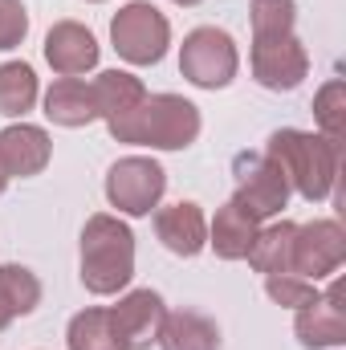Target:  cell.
<instances>
[{
    "mask_svg": "<svg viewBox=\"0 0 346 350\" xmlns=\"http://www.w3.org/2000/svg\"><path fill=\"white\" fill-rule=\"evenodd\" d=\"M265 155L281 167L289 191L302 196L306 204H322L334 196L338 175H343V147L322 139L318 131L281 126L265 139Z\"/></svg>",
    "mask_w": 346,
    "mask_h": 350,
    "instance_id": "obj_1",
    "label": "cell"
},
{
    "mask_svg": "<svg viewBox=\"0 0 346 350\" xmlns=\"http://www.w3.org/2000/svg\"><path fill=\"white\" fill-rule=\"evenodd\" d=\"M78 277L94 297H118L135 281V232L114 212H94L82 224Z\"/></svg>",
    "mask_w": 346,
    "mask_h": 350,
    "instance_id": "obj_2",
    "label": "cell"
},
{
    "mask_svg": "<svg viewBox=\"0 0 346 350\" xmlns=\"http://www.w3.org/2000/svg\"><path fill=\"white\" fill-rule=\"evenodd\" d=\"M114 143L127 147H147V151H187L200 131V106L187 102L183 94H147L131 114H122L118 122L106 126Z\"/></svg>",
    "mask_w": 346,
    "mask_h": 350,
    "instance_id": "obj_3",
    "label": "cell"
},
{
    "mask_svg": "<svg viewBox=\"0 0 346 350\" xmlns=\"http://www.w3.org/2000/svg\"><path fill=\"white\" fill-rule=\"evenodd\" d=\"M110 45L127 66H159L172 49V21L151 0H127L110 16Z\"/></svg>",
    "mask_w": 346,
    "mask_h": 350,
    "instance_id": "obj_4",
    "label": "cell"
},
{
    "mask_svg": "<svg viewBox=\"0 0 346 350\" xmlns=\"http://www.w3.org/2000/svg\"><path fill=\"white\" fill-rule=\"evenodd\" d=\"M179 74L196 90H224L241 74V49L232 33L216 25H200L179 45Z\"/></svg>",
    "mask_w": 346,
    "mask_h": 350,
    "instance_id": "obj_5",
    "label": "cell"
},
{
    "mask_svg": "<svg viewBox=\"0 0 346 350\" xmlns=\"http://www.w3.org/2000/svg\"><path fill=\"white\" fill-rule=\"evenodd\" d=\"M168 172L155 155H122L106 172V204L114 216H151L163 204Z\"/></svg>",
    "mask_w": 346,
    "mask_h": 350,
    "instance_id": "obj_6",
    "label": "cell"
},
{
    "mask_svg": "<svg viewBox=\"0 0 346 350\" xmlns=\"http://www.w3.org/2000/svg\"><path fill=\"white\" fill-rule=\"evenodd\" d=\"M232 175H237V187H232V200L257 220H277L285 208H289V183H285V175L281 167L257 151V155H237V163H232Z\"/></svg>",
    "mask_w": 346,
    "mask_h": 350,
    "instance_id": "obj_7",
    "label": "cell"
},
{
    "mask_svg": "<svg viewBox=\"0 0 346 350\" xmlns=\"http://www.w3.org/2000/svg\"><path fill=\"white\" fill-rule=\"evenodd\" d=\"M249 70L261 90L273 94H289L310 78V49L297 33H281V37H253L249 49Z\"/></svg>",
    "mask_w": 346,
    "mask_h": 350,
    "instance_id": "obj_8",
    "label": "cell"
},
{
    "mask_svg": "<svg viewBox=\"0 0 346 350\" xmlns=\"http://www.w3.org/2000/svg\"><path fill=\"white\" fill-rule=\"evenodd\" d=\"M346 265V232L334 216H318L310 224H297L293 232V273L306 281H330Z\"/></svg>",
    "mask_w": 346,
    "mask_h": 350,
    "instance_id": "obj_9",
    "label": "cell"
},
{
    "mask_svg": "<svg viewBox=\"0 0 346 350\" xmlns=\"http://www.w3.org/2000/svg\"><path fill=\"white\" fill-rule=\"evenodd\" d=\"M293 334L306 350H338L346 347V306L343 277L334 273L330 285L302 310H293Z\"/></svg>",
    "mask_w": 346,
    "mask_h": 350,
    "instance_id": "obj_10",
    "label": "cell"
},
{
    "mask_svg": "<svg viewBox=\"0 0 346 350\" xmlns=\"http://www.w3.org/2000/svg\"><path fill=\"white\" fill-rule=\"evenodd\" d=\"M110 310V326H114V338L122 350H151V342L159 338V326H163V297L155 289H122Z\"/></svg>",
    "mask_w": 346,
    "mask_h": 350,
    "instance_id": "obj_11",
    "label": "cell"
},
{
    "mask_svg": "<svg viewBox=\"0 0 346 350\" xmlns=\"http://www.w3.org/2000/svg\"><path fill=\"white\" fill-rule=\"evenodd\" d=\"M102 45L82 21H57L45 33V62L57 78H86L90 70H98Z\"/></svg>",
    "mask_w": 346,
    "mask_h": 350,
    "instance_id": "obj_12",
    "label": "cell"
},
{
    "mask_svg": "<svg viewBox=\"0 0 346 350\" xmlns=\"http://www.w3.org/2000/svg\"><path fill=\"white\" fill-rule=\"evenodd\" d=\"M155 237L163 241V249L191 261L208 249V216L196 200H175V204H159L155 212Z\"/></svg>",
    "mask_w": 346,
    "mask_h": 350,
    "instance_id": "obj_13",
    "label": "cell"
},
{
    "mask_svg": "<svg viewBox=\"0 0 346 350\" xmlns=\"http://www.w3.org/2000/svg\"><path fill=\"white\" fill-rule=\"evenodd\" d=\"M49 159H53V139L45 126L21 118L0 131V163L8 179H33L49 167Z\"/></svg>",
    "mask_w": 346,
    "mask_h": 350,
    "instance_id": "obj_14",
    "label": "cell"
},
{
    "mask_svg": "<svg viewBox=\"0 0 346 350\" xmlns=\"http://www.w3.org/2000/svg\"><path fill=\"white\" fill-rule=\"evenodd\" d=\"M41 114L53 122V126H66V131H78L98 122V106H94V90L86 78H53V86L41 94Z\"/></svg>",
    "mask_w": 346,
    "mask_h": 350,
    "instance_id": "obj_15",
    "label": "cell"
},
{
    "mask_svg": "<svg viewBox=\"0 0 346 350\" xmlns=\"http://www.w3.org/2000/svg\"><path fill=\"white\" fill-rule=\"evenodd\" d=\"M257 220L237 204V200H224L216 208V216L208 220V249L220 257V261H245L249 249H253V237H257Z\"/></svg>",
    "mask_w": 346,
    "mask_h": 350,
    "instance_id": "obj_16",
    "label": "cell"
},
{
    "mask_svg": "<svg viewBox=\"0 0 346 350\" xmlns=\"http://www.w3.org/2000/svg\"><path fill=\"white\" fill-rule=\"evenodd\" d=\"M159 350H220V326L200 310H168L159 326Z\"/></svg>",
    "mask_w": 346,
    "mask_h": 350,
    "instance_id": "obj_17",
    "label": "cell"
},
{
    "mask_svg": "<svg viewBox=\"0 0 346 350\" xmlns=\"http://www.w3.org/2000/svg\"><path fill=\"white\" fill-rule=\"evenodd\" d=\"M293 232L297 224L277 216V220H265L253 237V249L245 261L257 269L261 277H273V273H293Z\"/></svg>",
    "mask_w": 346,
    "mask_h": 350,
    "instance_id": "obj_18",
    "label": "cell"
},
{
    "mask_svg": "<svg viewBox=\"0 0 346 350\" xmlns=\"http://www.w3.org/2000/svg\"><path fill=\"white\" fill-rule=\"evenodd\" d=\"M94 106H98V118L110 126V122H118L122 114H131L143 98H147V86H143V78H135L131 70H102L94 82Z\"/></svg>",
    "mask_w": 346,
    "mask_h": 350,
    "instance_id": "obj_19",
    "label": "cell"
},
{
    "mask_svg": "<svg viewBox=\"0 0 346 350\" xmlns=\"http://www.w3.org/2000/svg\"><path fill=\"white\" fill-rule=\"evenodd\" d=\"M41 306V277L29 265H0V330H8L16 318H29Z\"/></svg>",
    "mask_w": 346,
    "mask_h": 350,
    "instance_id": "obj_20",
    "label": "cell"
},
{
    "mask_svg": "<svg viewBox=\"0 0 346 350\" xmlns=\"http://www.w3.org/2000/svg\"><path fill=\"white\" fill-rule=\"evenodd\" d=\"M41 102V82H37V70L21 57L12 62H0V114L21 122L33 106Z\"/></svg>",
    "mask_w": 346,
    "mask_h": 350,
    "instance_id": "obj_21",
    "label": "cell"
},
{
    "mask_svg": "<svg viewBox=\"0 0 346 350\" xmlns=\"http://www.w3.org/2000/svg\"><path fill=\"white\" fill-rule=\"evenodd\" d=\"M66 350H122L110 326V310L106 306L78 310L66 326Z\"/></svg>",
    "mask_w": 346,
    "mask_h": 350,
    "instance_id": "obj_22",
    "label": "cell"
},
{
    "mask_svg": "<svg viewBox=\"0 0 346 350\" xmlns=\"http://www.w3.org/2000/svg\"><path fill=\"white\" fill-rule=\"evenodd\" d=\"M314 122H318L322 139L343 147V135H346V82L343 78H330V82L318 86V94H314Z\"/></svg>",
    "mask_w": 346,
    "mask_h": 350,
    "instance_id": "obj_23",
    "label": "cell"
},
{
    "mask_svg": "<svg viewBox=\"0 0 346 350\" xmlns=\"http://www.w3.org/2000/svg\"><path fill=\"white\" fill-rule=\"evenodd\" d=\"M253 37H281L297 25V0H253L249 4Z\"/></svg>",
    "mask_w": 346,
    "mask_h": 350,
    "instance_id": "obj_24",
    "label": "cell"
},
{
    "mask_svg": "<svg viewBox=\"0 0 346 350\" xmlns=\"http://www.w3.org/2000/svg\"><path fill=\"white\" fill-rule=\"evenodd\" d=\"M265 293H269V301L281 306V310H302V306H310L322 289H318L314 281L297 277V273H273V277H265Z\"/></svg>",
    "mask_w": 346,
    "mask_h": 350,
    "instance_id": "obj_25",
    "label": "cell"
},
{
    "mask_svg": "<svg viewBox=\"0 0 346 350\" xmlns=\"http://www.w3.org/2000/svg\"><path fill=\"white\" fill-rule=\"evenodd\" d=\"M29 37V8L21 0H0V53L16 49Z\"/></svg>",
    "mask_w": 346,
    "mask_h": 350,
    "instance_id": "obj_26",
    "label": "cell"
},
{
    "mask_svg": "<svg viewBox=\"0 0 346 350\" xmlns=\"http://www.w3.org/2000/svg\"><path fill=\"white\" fill-rule=\"evenodd\" d=\"M8 183H12V179H8V172H4V163H0V196L8 191Z\"/></svg>",
    "mask_w": 346,
    "mask_h": 350,
    "instance_id": "obj_27",
    "label": "cell"
},
{
    "mask_svg": "<svg viewBox=\"0 0 346 350\" xmlns=\"http://www.w3.org/2000/svg\"><path fill=\"white\" fill-rule=\"evenodd\" d=\"M172 4H179V8H196V4H204V0H172Z\"/></svg>",
    "mask_w": 346,
    "mask_h": 350,
    "instance_id": "obj_28",
    "label": "cell"
},
{
    "mask_svg": "<svg viewBox=\"0 0 346 350\" xmlns=\"http://www.w3.org/2000/svg\"><path fill=\"white\" fill-rule=\"evenodd\" d=\"M86 4H106V0H86Z\"/></svg>",
    "mask_w": 346,
    "mask_h": 350,
    "instance_id": "obj_29",
    "label": "cell"
}]
</instances>
